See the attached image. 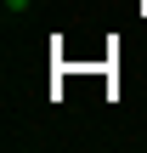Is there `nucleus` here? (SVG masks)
Returning <instances> with one entry per match:
<instances>
[{"label": "nucleus", "instance_id": "1", "mask_svg": "<svg viewBox=\"0 0 147 153\" xmlns=\"http://www.w3.org/2000/svg\"><path fill=\"white\" fill-rule=\"evenodd\" d=\"M6 6H11V11H17V6H28V0H6Z\"/></svg>", "mask_w": 147, "mask_h": 153}]
</instances>
